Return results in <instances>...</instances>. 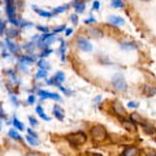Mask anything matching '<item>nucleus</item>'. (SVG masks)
I'll list each match as a JSON object with an SVG mask.
<instances>
[{
    "label": "nucleus",
    "instance_id": "obj_1",
    "mask_svg": "<svg viewBox=\"0 0 156 156\" xmlns=\"http://www.w3.org/2000/svg\"><path fill=\"white\" fill-rule=\"evenodd\" d=\"M90 135L91 138L95 140V142H104V140L108 138V134H107V130L104 126L101 125H95L92 126L90 130Z\"/></svg>",
    "mask_w": 156,
    "mask_h": 156
},
{
    "label": "nucleus",
    "instance_id": "obj_2",
    "mask_svg": "<svg viewBox=\"0 0 156 156\" xmlns=\"http://www.w3.org/2000/svg\"><path fill=\"white\" fill-rule=\"evenodd\" d=\"M66 139H68V142H69V143L73 146V147H78V146L86 143L87 135L83 133V131H77V133L68 134Z\"/></svg>",
    "mask_w": 156,
    "mask_h": 156
},
{
    "label": "nucleus",
    "instance_id": "obj_3",
    "mask_svg": "<svg viewBox=\"0 0 156 156\" xmlns=\"http://www.w3.org/2000/svg\"><path fill=\"white\" fill-rule=\"evenodd\" d=\"M112 86H113V89L116 91H121L124 92L126 91V89H128V85H126V81L122 74H115L113 77H112Z\"/></svg>",
    "mask_w": 156,
    "mask_h": 156
},
{
    "label": "nucleus",
    "instance_id": "obj_4",
    "mask_svg": "<svg viewBox=\"0 0 156 156\" xmlns=\"http://www.w3.org/2000/svg\"><path fill=\"white\" fill-rule=\"evenodd\" d=\"M77 44H78V48H80L81 51H83V52H90V51H92L91 43L87 41L86 38H83V37H78Z\"/></svg>",
    "mask_w": 156,
    "mask_h": 156
},
{
    "label": "nucleus",
    "instance_id": "obj_5",
    "mask_svg": "<svg viewBox=\"0 0 156 156\" xmlns=\"http://www.w3.org/2000/svg\"><path fill=\"white\" fill-rule=\"evenodd\" d=\"M37 94L42 98V100L44 99H52V100H61V96L58 94H55V92H48V91H44V90H38Z\"/></svg>",
    "mask_w": 156,
    "mask_h": 156
},
{
    "label": "nucleus",
    "instance_id": "obj_6",
    "mask_svg": "<svg viewBox=\"0 0 156 156\" xmlns=\"http://www.w3.org/2000/svg\"><path fill=\"white\" fill-rule=\"evenodd\" d=\"M112 111H113L117 116H121V117H125L126 116V111H125L122 104H121L119 100H115L113 103H112Z\"/></svg>",
    "mask_w": 156,
    "mask_h": 156
},
{
    "label": "nucleus",
    "instance_id": "obj_7",
    "mask_svg": "<svg viewBox=\"0 0 156 156\" xmlns=\"http://www.w3.org/2000/svg\"><path fill=\"white\" fill-rule=\"evenodd\" d=\"M121 125H122V128L128 131H135L136 130V125L134 121H131L130 119L129 120H121Z\"/></svg>",
    "mask_w": 156,
    "mask_h": 156
},
{
    "label": "nucleus",
    "instance_id": "obj_8",
    "mask_svg": "<svg viewBox=\"0 0 156 156\" xmlns=\"http://www.w3.org/2000/svg\"><path fill=\"white\" fill-rule=\"evenodd\" d=\"M5 13L8 18L16 16V7L13 5V2H5Z\"/></svg>",
    "mask_w": 156,
    "mask_h": 156
},
{
    "label": "nucleus",
    "instance_id": "obj_9",
    "mask_svg": "<svg viewBox=\"0 0 156 156\" xmlns=\"http://www.w3.org/2000/svg\"><path fill=\"white\" fill-rule=\"evenodd\" d=\"M5 43L8 44V48H9V51H11L13 55H17V56H20V51H21V48H20L16 43H13L12 41H11V38H8L7 41H5Z\"/></svg>",
    "mask_w": 156,
    "mask_h": 156
},
{
    "label": "nucleus",
    "instance_id": "obj_10",
    "mask_svg": "<svg viewBox=\"0 0 156 156\" xmlns=\"http://www.w3.org/2000/svg\"><path fill=\"white\" fill-rule=\"evenodd\" d=\"M108 23H111V25H113V26H120V25H124L125 23V20L119 16H109Z\"/></svg>",
    "mask_w": 156,
    "mask_h": 156
},
{
    "label": "nucleus",
    "instance_id": "obj_11",
    "mask_svg": "<svg viewBox=\"0 0 156 156\" xmlns=\"http://www.w3.org/2000/svg\"><path fill=\"white\" fill-rule=\"evenodd\" d=\"M139 155V150L136 147H128L122 151V156H136Z\"/></svg>",
    "mask_w": 156,
    "mask_h": 156
},
{
    "label": "nucleus",
    "instance_id": "obj_12",
    "mask_svg": "<svg viewBox=\"0 0 156 156\" xmlns=\"http://www.w3.org/2000/svg\"><path fill=\"white\" fill-rule=\"evenodd\" d=\"M87 34L92 38H101L103 37V31L99 30V29H96V27H90L89 30H87Z\"/></svg>",
    "mask_w": 156,
    "mask_h": 156
},
{
    "label": "nucleus",
    "instance_id": "obj_13",
    "mask_svg": "<svg viewBox=\"0 0 156 156\" xmlns=\"http://www.w3.org/2000/svg\"><path fill=\"white\" fill-rule=\"evenodd\" d=\"M52 111H53V116H55L57 120H60V121L64 120V112H62V108H61V107L55 105Z\"/></svg>",
    "mask_w": 156,
    "mask_h": 156
},
{
    "label": "nucleus",
    "instance_id": "obj_14",
    "mask_svg": "<svg viewBox=\"0 0 156 156\" xmlns=\"http://www.w3.org/2000/svg\"><path fill=\"white\" fill-rule=\"evenodd\" d=\"M120 48L121 50H124V51H133L136 48V46L134 44V43H129V42H124V43H121L120 44Z\"/></svg>",
    "mask_w": 156,
    "mask_h": 156
},
{
    "label": "nucleus",
    "instance_id": "obj_15",
    "mask_svg": "<svg viewBox=\"0 0 156 156\" xmlns=\"http://www.w3.org/2000/svg\"><path fill=\"white\" fill-rule=\"evenodd\" d=\"M143 92H144L146 96H154V95H156V89H155V87H152V86L146 85L143 87Z\"/></svg>",
    "mask_w": 156,
    "mask_h": 156
},
{
    "label": "nucleus",
    "instance_id": "obj_16",
    "mask_svg": "<svg viewBox=\"0 0 156 156\" xmlns=\"http://www.w3.org/2000/svg\"><path fill=\"white\" fill-rule=\"evenodd\" d=\"M33 9L35 11L39 16H42V17H47V18H50V17H53V13H50V12H46V11H43V9H39L37 8L35 5H33Z\"/></svg>",
    "mask_w": 156,
    "mask_h": 156
},
{
    "label": "nucleus",
    "instance_id": "obj_17",
    "mask_svg": "<svg viewBox=\"0 0 156 156\" xmlns=\"http://www.w3.org/2000/svg\"><path fill=\"white\" fill-rule=\"evenodd\" d=\"M20 61L23 62V64H26V65H30V64H33V62L35 61V58H34L33 56L25 55V56H20Z\"/></svg>",
    "mask_w": 156,
    "mask_h": 156
},
{
    "label": "nucleus",
    "instance_id": "obj_18",
    "mask_svg": "<svg viewBox=\"0 0 156 156\" xmlns=\"http://www.w3.org/2000/svg\"><path fill=\"white\" fill-rule=\"evenodd\" d=\"M65 48H66L65 42H64V41H61V46H60V48H58L57 53L60 55V57H61V60H62V61H65Z\"/></svg>",
    "mask_w": 156,
    "mask_h": 156
},
{
    "label": "nucleus",
    "instance_id": "obj_19",
    "mask_svg": "<svg viewBox=\"0 0 156 156\" xmlns=\"http://www.w3.org/2000/svg\"><path fill=\"white\" fill-rule=\"evenodd\" d=\"M5 34L8 38H16L18 35V30H17V26H14L12 29H8V30H5Z\"/></svg>",
    "mask_w": 156,
    "mask_h": 156
},
{
    "label": "nucleus",
    "instance_id": "obj_20",
    "mask_svg": "<svg viewBox=\"0 0 156 156\" xmlns=\"http://www.w3.org/2000/svg\"><path fill=\"white\" fill-rule=\"evenodd\" d=\"M26 142L31 146H39V143H41L37 136H33V135H26Z\"/></svg>",
    "mask_w": 156,
    "mask_h": 156
},
{
    "label": "nucleus",
    "instance_id": "obj_21",
    "mask_svg": "<svg viewBox=\"0 0 156 156\" xmlns=\"http://www.w3.org/2000/svg\"><path fill=\"white\" fill-rule=\"evenodd\" d=\"M38 68H39V69H46V70H48V69H50V64H48V62L44 60V57H42L41 60L38 61Z\"/></svg>",
    "mask_w": 156,
    "mask_h": 156
},
{
    "label": "nucleus",
    "instance_id": "obj_22",
    "mask_svg": "<svg viewBox=\"0 0 156 156\" xmlns=\"http://www.w3.org/2000/svg\"><path fill=\"white\" fill-rule=\"evenodd\" d=\"M74 9H76V12L82 13V12L85 11V3L81 2V0H77V2H76V5H74Z\"/></svg>",
    "mask_w": 156,
    "mask_h": 156
},
{
    "label": "nucleus",
    "instance_id": "obj_23",
    "mask_svg": "<svg viewBox=\"0 0 156 156\" xmlns=\"http://www.w3.org/2000/svg\"><path fill=\"white\" fill-rule=\"evenodd\" d=\"M35 111H37V113H38L39 116H41V117H42V119L44 120V121H50V120H51L50 117H48V116L44 113V112H43V108H42L41 105H37V109H35Z\"/></svg>",
    "mask_w": 156,
    "mask_h": 156
},
{
    "label": "nucleus",
    "instance_id": "obj_24",
    "mask_svg": "<svg viewBox=\"0 0 156 156\" xmlns=\"http://www.w3.org/2000/svg\"><path fill=\"white\" fill-rule=\"evenodd\" d=\"M16 130H17V129H16ZM16 130H14V129L9 130V131H8V135L11 136L12 139H14V140H21V139H22V138H21V135H20Z\"/></svg>",
    "mask_w": 156,
    "mask_h": 156
},
{
    "label": "nucleus",
    "instance_id": "obj_25",
    "mask_svg": "<svg viewBox=\"0 0 156 156\" xmlns=\"http://www.w3.org/2000/svg\"><path fill=\"white\" fill-rule=\"evenodd\" d=\"M12 124L14 125V128H16L17 130H23V124H22L21 121H20V120L17 119V117H14V119H13Z\"/></svg>",
    "mask_w": 156,
    "mask_h": 156
},
{
    "label": "nucleus",
    "instance_id": "obj_26",
    "mask_svg": "<svg viewBox=\"0 0 156 156\" xmlns=\"http://www.w3.org/2000/svg\"><path fill=\"white\" fill-rule=\"evenodd\" d=\"M111 5L113 8H124L125 7V3L122 2V0H112Z\"/></svg>",
    "mask_w": 156,
    "mask_h": 156
},
{
    "label": "nucleus",
    "instance_id": "obj_27",
    "mask_svg": "<svg viewBox=\"0 0 156 156\" xmlns=\"http://www.w3.org/2000/svg\"><path fill=\"white\" fill-rule=\"evenodd\" d=\"M34 46H35V42H34V41L33 42H29V43H26V44L23 46V50H26L27 52L31 53L34 51Z\"/></svg>",
    "mask_w": 156,
    "mask_h": 156
},
{
    "label": "nucleus",
    "instance_id": "obj_28",
    "mask_svg": "<svg viewBox=\"0 0 156 156\" xmlns=\"http://www.w3.org/2000/svg\"><path fill=\"white\" fill-rule=\"evenodd\" d=\"M142 125H143V129H144V131H146L147 134H155V133H156V129L152 128V126L150 128V126H147L144 122H142Z\"/></svg>",
    "mask_w": 156,
    "mask_h": 156
},
{
    "label": "nucleus",
    "instance_id": "obj_29",
    "mask_svg": "<svg viewBox=\"0 0 156 156\" xmlns=\"http://www.w3.org/2000/svg\"><path fill=\"white\" fill-rule=\"evenodd\" d=\"M47 77V70L46 69H39V72L35 74L37 80H41V78H46Z\"/></svg>",
    "mask_w": 156,
    "mask_h": 156
},
{
    "label": "nucleus",
    "instance_id": "obj_30",
    "mask_svg": "<svg viewBox=\"0 0 156 156\" xmlns=\"http://www.w3.org/2000/svg\"><path fill=\"white\" fill-rule=\"evenodd\" d=\"M130 120L134 121V122L142 124V119H140V116H139L138 113H131V115H130Z\"/></svg>",
    "mask_w": 156,
    "mask_h": 156
},
{
    "label": "nucleus",
    "instance_id": "obj_31",
    "mask_svg": "<svg viewBox=\"0 0 156 156\" xmlns=\"http://www.w3.org/2000/svg\"><path fill=\"white\" fill-rule=\"evenodd\" d=\"M55 78L57 80V82H64L65 81V74L62 72H57L55 74Z\"/></svg>",
    "mask_w": 156,
    "mask_h": 156
},
{
    "label": "nucleus",
    "instance_id": "obj_32",
    "mask_svg": "<svg viewBox=\"0 0 156 156\" xmlns=\"http://www.w3.org/2000/svg\"><path fill=\"white\" fill-rule=\"evenodd\" d=\"M68 8H69V5H65V7H58V8H55V9H53L52 13H62V12H65Z\"/></svg>",
    "mask_w": 156,
    "mask_h": 156
},
{
    "label": "nucleus",
    "instance_id": "obj_33",
    "mask_svg": "<svg viewBox=\"0 0 156 156\" xmlns=\"http://www.w3.org/2000/svg\"><path fill=\"white\" fill-rule=\"evenodd\" d=\"M9 56V53L7 52V48H5V44H4V42H2V57L5 58Z\"/></svg>",
    "mask_w": 156,
    "mask_h": 156
},
{
    "label": "nucleus",
    "instance_id": "obj_34",
    "mask_svg": "<svg viewBox=\"0 0 156 156\" xmlns=\"http://www.w3.org/2000/svg\"><path fill=\"white\" fill-rule=\"evenodd\" d=\"M5 25H7V22L4 20H2V22H0V33H2V35H4V33H5Z\"/></svg>",
    "mask_w": 156,
    "mask_h": 156
},
{
    "label": "nucleus",
    "instance_id": "obj_35",
    "mask_svg": "<svg viewBox=\"0 0 156 156\" xmlns=\"http://www.w3.org/2000/svg\"><path fill=\"white\" fill-rule=\"evenodd\" d=\"M29 122H30V125L33 126V128H35V126H38V121L35 120V119H34V117H29Z\"/></svg>",
    "mask_w": 156,
    "mask_h": 156
},
{
    "label": "nucleus",
    "instance_id": "obj_36",
    "mask_svg": "<svg viewBox=\"0 0 156 156\" xmlns=\"http://www.w3.org/2000/svg\"><path fill=\"white\" fill-rule=\"evenodd\" d=\"M18 68H20V70H21V72H23V73H27V69H26V64H23V62H21V61H20Z\"/></svg>",
    "mask_w": 156,
    "mask_h": 156
},
{
    "label": "nucleus",
    "instance_id": "obj_37",
    "mask_svg": "<svg viewBox=\"0 0 156 156\" xmlns=\"http://www.w3.org/2000/svg\"><path fill=\"white\" fill-rule=\"evenodd\" d=\"M11 101L13 103V105H16V107L20 105V103H18V100H17V96H16V95H11Z\"/></svg>",
    "mask_w": 156,
    "mask_h": 156
},
{
    "label": "nucleus",
    "instance_id": "obj_38",
    "mask_svg": "<svg viewBox=\"0 0 156 156\" xmlns=\"http://www.w3.org/2000/svg\"><path fill=\"white\" fill-rule=\"evenodd\" d=\"M51 52H52V50H50V48H44V51H43V52L41 53V57H46V56L50 55Z\"/></svg>",
    "mask_w": 156,
    "mask_h": 156
},
{
    "label": "nucleus",
    "instance_id": "obj_39",
    "mask_svg": "<svg viewBox=\"0 0 156 156\" xmlns=\"http://www.w3.org/2000/svg\"><path fill=\"white\" fill-rule=\"evenodd\" d=\"M70 21L73 22V25H77V23H78V16H77V14H72V16H70Z\"/></svg>",
    "mask_w": 156,
    "mask_h": 156
},
{
    "label": "nucleus",
    "instance_id": "obj_40",
    "mask_svg": "<svg viewBox=\"0 0 156 156\" xmlns=\"http://www.w3.org/2000/svg\"><path fill=\"white\" fill-rule=\"evenodd\" d=\"M37 29L39 31H42V33H48V27L46 26H41V25H37Z\"/></svg>",
    "mask_w": 156,
    "mask_h": 156
},
{
    "label": "nucleus",
    "instance_id": "obj_41",
    "mask_svg": "<svg viewBox=\"0 0 156 156\" xmlns=\"http://www.w3.org/2000/svg\"><path fill=\"white\" fill-rule=\"evenodd\" d=\"M20 26H22V27H29V26H33V23H31V22H27V21H21Z\"/></svg>",
    "mask_w": 156,
    "mask_h": 156
},
{
    "label": "nucleus",
    "instance_id": "obj_42",
    "mask_svg": "<svg viewBox=\"0 0 156 156\" xmlns=\"http://www.w3.org/2000/svg\"><path fill=\"white\" fill-rule=\"evenodd\" d=\"M128 107L129 108H136V107H138V103H136V101H129Z\"/></svg>",
    "mask_w": 156,
    "mask_h": 156
},
{
    "label": "nucleus",
    "instance_id": "obj_43",
    "mask_svg": "<svg viewBox=\"0 0 156 156\" xmlns=\"http://www.w3.org/2000/svg\"><path fill=\"white\" fill-rule=\"evenodd\" d=\"M94 22H95V18H94V17H90V18L85 20V23H86V25H90V23H94Z\"/></svg>",
    "mask_w": 156,
    "mask_h": 156
},
{
    "label": "nucleus",
    "instance_id": "obj_44",
    "mask_svg": "<svg viewBox=\"0 0 156 156\" xmlns=\"http://www.w3.org/2000/svg\"><path fill=\"white\" fill-rule=\"evenodd\" d=\"M34 101H35V96H34V95H30L27 98V103L29 104H34Z\"/></svg>",
    "mask_w": 156,
    "mask_h": 156
},
{
    "label": "nucleus",
    "instance_id": "obj_45",
    "mask_svg": "<svg viewBox=\"0 0 156 156\" xmlns=\"http://www.w3.org/2000/svg\"><path fill=\"white\" fill-rule=\"evenodd\" d=\"M27 130V133H29V135H33V136H37V138H38V134L35 133V131H34L31 128H29V129H26Z\"/></svg>",
    "mask_w": 156,
    "mask_h": 156
},
{
    "label": "nucleus",
    "instance_id": "obj_46",
    "mask_svg": "<svg viewBox=\"0 0 156 156\" xmlns=\"http://www.w3.org/2000/svg\"><path fill=\"white\" fill-rule=\"evenodd\" d=\"M99 8H100V3H99V2H94V7H92V9H95V11H98Z\"/></svg>",
    "mask_w": 156,
    "mask_h": 156
},
{
    "label": "nucleus",
    "instance_id": "obj_47",
    "mask_svg": "<svg viewBox=\"0 0 156 156\" xmlns=\"http://www.w3.org/2000/svg\"><path fill=\"white\" fill-rule=\"evenodd\" d=\"M64 30H65V26L62 25V26H60V27L55 29V33H60V31H64Z\"/></svg>",
    "mask_w": 156,
    "mask_h": 156
},
{
    "label": "nucleus",
    "instance_id": "obj_48",
    "mask_svg": "<svg viewBox=\"0 0 156 156\" xmlns=\"http://www.w3.org/2000/svg\"><path fill=\"white\" fill-rule=\"evenodd\" d=\"M72 33H73V30H72V29H66V30H65V35L68 37V35H70Z\"/></svg>",
    "mask_w": 156,
    "mask_h": 156
},
{
    "label": "nucleus",
    "instance_id": "obj_49",
    "mask_svg": "<svg viewBox=\"0 0 156 156\" xmlns=\"http://www.w3.org/2000/svg\"><path fill=\"white\" fill-rule=\"evenodd\" d=\"M0 113H2V120L4 121V120H7V117L4 116V111H3V108H2V111H0Z\"/></svg>",
    "mask_w": 156,
    "mask_h": 156
},
{
    "label": "nucleus",
    "instance_id": "obj_50",
    "mask_svg": "<svg viewBox=\"0 0 156 156\" xmlns=\"http://www.w3.org/2000/svg\"><path fill=\"white\" fill-rule=\"evenodd\" d=\"M100 99H101V96H96V98H95V101H99Z\"/></svg>",
    "mask_w": 156,
    "mask_h": 156
},
{
    "label": "nucleus",
    "instance_id": "obj_51",
    "mask_svg": "<svg viewBox=\"0 0 156 156\" xmlns=\"http://www.w3.org/2000/svg\"><path fill=\"white\" fill-rule=\"evenodd\" d=\"M143 2H150V0H143Z\"/></svg>",
    "mask_w": 156,
    "mask_h": 156
},
{
    "label": "nucleus",
    "instance_id": "obj_52",
    "mask_svg": "<svg viewBox=\"0 0 156 156\" xmlns=\"http://www.w3.org/2000/svg\"><path fill=\"white\" fill-rule=\"evenodd\" d=\"M155 140H156V139H155Z\"/></svg>",
    "mask_w": 156,
    "mask_h": 156
}]
</instances>
